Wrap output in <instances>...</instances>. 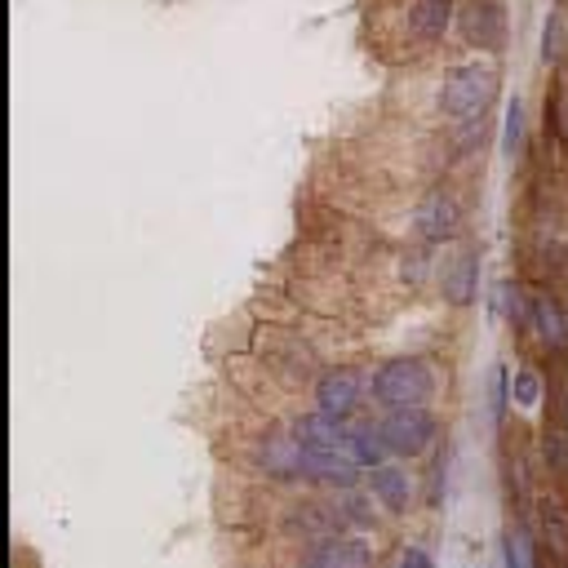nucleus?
Masks as SVG:
<instances>
[{
	"instance_id": "obj_5",
	"label": "nucleus",
	"mask_w": 568,
	"mask_h": 568,
	"mask_svg": "<svg viewBox=\"0 0 568 568\" xmlns=\"http://www.w3.org/2000/svg\"><path fill=\"white\" fill-rule=\"evenodd\" d=\"M470 235V200L453 182H422L399 209V244L448 248Z\"/></svg>"
},
{
	"instance_id": "obj_28",
	"label": "nucleus",
	"mask_w": 568,
	"mask_h": 568,
	"mask_svg": "<svg viewBox=\"0 0 568 568\" xmlns=\"http://www.w3.org/2000/svg\"><path fill=\"white\" fill-rule=\"evenodd\" d=\"M564 293H568V288H564Z\"/></svg>"
},
{
	"instance_id": "obj_20",
	"label": "nucleus",
	"mask_w": 568,
	"mask_h": 568,
	"mask_svg": "<svg viewBox=\"0 0 568 568\" xmlns=\"http://www.w3.org/2000/svg\"><path fill=\"white\" fill-rule=\"evenodd\" d=\"M453 479V439H444L426 462H422V510H439L448 497Z\"/></svg>"
},
{
	"instance_id": "obj_23",
	"label": "nucleus",
	"mask_w": 568,
	"mask_h": 568,
	"mask_svg": "<svg viewBox=\"0 0 568 568\" xmlns=\"http://www.w3.org/2000/svg\"><path fill=\"white\" fill-rule=\"evenodd\" d=\"M559 160H564V173H568V111H564V133H559Z\"/></svg>"
},
{
	"instance_id": "obj_10",
	"label": "nucleus",
	"mask_w": 568,
	"mask_h": 568,
	"mask_svg": "<svg viewBox=\"0 0 568 568\" xmlns=\"http://www.w3.org/2000/svg\"><path fill=\"white\" fill-rule=\"evenodd\" d=\"M453 44L466 58L506 62V49H510V4L506 0H462L457 4V27H453Z\"/></svg>"
},
{
	"instance_id": "obj_18",
	"label": "nucleus",
	"mask_w": 568,
	"mask_h": 568,
	"mask_svg": "<svg viewBox=\"0 0 568 568\" xmlns=\"http://www.w3.org/2000/svg\"><path fill=\"white\" fill-rule=\"evenodd\" d=\"M510 399H515L510 364L506 359H493L488 364V377H484V404H488V422H493V435L497 439L510 430Z\"/></svg>"
},
{
	"instance_id": "obj_11",
	"label": "nucleus",
	"mask_w": 568,
	"mask_h": 568,
	"mask_svg": "<svg viewBox=\"0 0 568 568\" xmlns=\"http://www.w3.org/2000/svg\"><path fill=\"white\" fill-rule=\"evenodd\" d=\"M479 275H484V248L475 235L448 244L439 253V271H435V302L448 311V315H462L475 306L479 297Z\"/></svg>"
},
{
	"instance_id": "obj_6",
	"label": "nucleus",
	"mask_w": 568,
	"mask_h": 568,
	"mask_svg": "<svg viewBox=\"0 0 568 568\" xmlns=\"http://www.w3.org/2000/svg\"><path fill=\"white\" fill-rule=\"evenodd\" d=\"M457 4L462 0H399V9L390 4L386 9V31H390V44L399 58L417 62L426 53H439L448 40H453V27H457Z\"/></svg>"
},
{
	"instance_id": "obj_16",
	"label": "nucleus",
	"mask_w": 568,
	"mask_h": 568,
	"mask_svg": "<svg viewBox=\"0 0 568 568\" xmlns=\"http://www.w3.org/2000/svg\"><path fill=\"white\" fill-rule=\"evenodd\" d=\"M532 448H537V466H541L546 484L568 493V430H559L555 422H541L532 435Z\"/></svg>"
},
{
	"instance_id": "obj_12",
	"label": "nucleus",
	"mask_w": 568,
	"mask_h": 568,
	"mask_svg": "<svg viewBox=\"0 0 568 568\" xmlns=\"http://www.w3.org/2000/svg\"><path fill=\"white\" fill-rule=\"evenodd\" d=\"M382 555H386V550L377 546V537L342 532V537L288 546L284 568H382Z\"/></svg>"
},
{
	"instance_id": "obj_15",
	"label": "nucleus",
	"mask_w": 568,
	"mask_h": 568,
	"mask_svg": "<svg viewBox=\"0 0 568 568\" xmlns=\"http://www.w3.org/2000/svg\"><path fill=\"white\" fill-rule=\"evenodd\" d=\"M528 302H532V280H524V275H497L493 280V315L510 333L515 346L524 342V328H528Z\"/></svg>"
},
{
	"instance_id": "obj_22",
	"label": "nucleus",
	"mask_w": 568,
	"mask_h": 568,
	"mask_svg": "<svg viewBox=\"0 0 568 568\" xmlns=\"http://www.w3.org/2000/svg\"><path fill=\"white\" fill-rule=\"evenodd\" d=\"M382 568H435V555L422 541H395L382 555Z\"/></svg>"
},
{
	"instance_id": "obj_2",
	"label": "nucleus",
	"mask_w": 568,
	"mask_h": 568,
	"mask_svg": "<svg viewBox=\"0 0 568 568\" xmlns=\"http://www.w3.org/2000/svg\"><path fill=\"white\" fill-rule=\"evenodd\" d=\"M453 368L435 351H395L368 364V404L386 408H444Z\"/></svg>"
},
{
	"instance_id": "obj_26",
	"label": "nucleus",
	"mask_w": 568,
	"mask_h": 568,
	"mask_svg": "<svg viewBox=\"0 0 568 568\" xmlns=\"http://www.w3.org/2000/svg\"><path fill=\"white\" fill-rule=\"evenodd\" d=\"M550 4H559V9H568V0H550Z\"/></svg>"
},
{
	"instance_id": "obj_1",
	"label": "nucleus",
	"mask_w": 568,
	"mask_h": 568,
	"mask_svg": "<svg viewBox=\"0 0 568 568\" xmlns=\"http://www.w3.org/2000/svg\"><path fill=\"white\" fill-rule=\"evenodd\" d=\"M501 80H506V62L493 58H444L435 67L430 93H426V115L439 124H470L497 111L501 102Z\"/></svg>"
},
{
	"instance_id": "obj_8",
	"label": "nucleus",
	"mask_w": 568,
	"mask_h": 568,
	"mask_svg": "<svg viewBox=\"0 0 568 568\" xmlns=\"http://www.w3.org/2000/svg\"><path fill=\"white\" fill-rule=\"evenodd\" d=\"M377 422H382L386 453L408 466H422L448 439L444 408H386V413H377Z\"/></svg>"
},
{
	"instance_id": "obj_9",
	"label": "nucleus",
	"mask_w": 568,
	"mask_h": 568,
	"mask_svg": "<svg viewBox=\"0 0 568 568\" xmlns=\"http://www.w3.org/2000/svg\"><path fill=\"white\" fill-rule=\"evenodd\" d=\"M524 355L564 364L568 359V293L559 284H537L532 280V302H528V328L519 342Z\"/></svg>"
},
{
	"instance_id": "obj_17",
	"label": "nucleus",
	"mask_w": 568,
	"mask_h": 568,
	"mask_svg": "<svg viewBox=\"0 0 568 568\" xmlns=\"http://www.w3.org/2000/svg\"><path fill=\"white\" fill-rule=\"evenodd\" d=\"M537 62L546 67V75L568 71V9L550 4L537 31Z\"/></svg>"
},
{
	"instance_id": "obj_14",
	"label": "nucleus",
	"mask_w": 568,
	"mask_h": 568,
	"mask_svg": "<svg viewBox=\"0 0 568 568\" xmlns=\"http://www.w3.org/2000/svg\"><path fill=\"white\" fill-rule=\"evenodd\" d=\"M342 453L359 466V470H373L382 462H390L386 453V439H382V422H377V408H364L355 413L346 426H342Z\"/></svg>"
},
{
	"instance_id": "obj_7",
	"label": "nucleus",
	"mask_w": 568,
	"mask_h": 568,
	"mask_svg": "<svg viewBox=\"0 0 568 568\" xmlns=\"http://www.w3.org/2000/svg\"><path fill=\"white\" fill-rule=\"evenodd\" d=\"M306 408L333 417V422H351L355 413L373 408L368 404V364L364 359H328L315 382L306 386Z\"/></svg>"
},
{
	"instance_id": "obj_4",
	"label": "nucleus",
	"mask_w": 568,
	"mask_h": 568,
	"mask_svg": "<svg viewBox=\"0 0 568 568\" xmlns=\"http://www.w3.org/2000/svg\"><path fill=\"white\" fill-rule=\"evenodd\" d=\"M248 355L293 395L306 399V386L315 382V373L328 364L324 346L315 333L288 324V320H262L253 333H248Z\"/></svg>"
},
{
	"instance_id": "obj_3",
	"label": "nucleus",
	"mask_w": 568,
	"mask_h": 568,
	"mask_svg": "<svg viewBox=\"0 0 568 568\" xmlns=\"http://www.w3.org/2000/svg\"><path fill=\"white\" fill-rule=\"evenodd\" d=\"M235 466L257 479V484H271L280 493H302L306 488V462H311V448L293 435V426L284 417H266L248 430H240L235 448H231Z\"/></svg>"
},
{
	"instance_id": "obj_13",
	"label": "nucleus",
	"mask_w": 568,
	"mask_h": 568,
	"mask_svg": "<svg viewBox=\"0 0 568 568\" xmlns=\"http://www.w3.org/2000/svg\"><path fill=\"white\" fill-rule=\"evenodd\" d=\"M364 488L377 501V510L386 515V524H404L413 510H422V470L408 462H382L373 470H364Z\"/></svg>"
},
{
	"instance_id": "obj_19",
	"label": "nucleus",
	"mask_w": 568,
	"mask_h": 568,
	"mask_svg": "<svg viewBox=\"0 0 568 568\" xmlns=\"http://www.w3.org/2000/svg\"><path fill=\"white\" fill-rule=\"evenodd\" d=\"M532 138H537V124H528V98L524 93H510L506 98V111H501V133H497L501 155L506 160H519Z\"/></svg>"
},
{
	"instance_id": "obj_24",
	"label": "nucleus",
	"mask_w": 568,
	"mask_h": 568,
	"mask_svg": "<svg viewBox=\"0 0 568 568\" xmlns=\"http://www.w3.org/2000/svg\"><path fill=\"white\" fill-rule=\"evenodd\" d=\"M564 288H568V248H564Z\"/></svg>"
},
{
	"instance_id": "obj_27",
	"label": "nucleus",
	"mask_w": 568,
	"mask_h": 568,
	"mask_svg": "<svg viewBox=\"0 0 568 568\" xmlns=\"http://www.w3.org/2000/svg\"><path fill=\"white\" fill-rule=\"evenodd\" d=\"M18 568H22V564H18Z\"/></svg>"
},
{
	"instance_id": "obj_25",
	"label": "nucleus",
	"mask_w": 568,
	"mask_h": 568,
	"mask_svg": "<svg viewBox=\"0 0 568 568\" xmlns=\"http://www.w3.org/2000/svg\"><path fill=\"white\" fill-rule=\"evenodd\" d=\"M559 368H564V377H559V382H564V386H568V359H564V364H559Z\"/></svg>"
},
{
	"instance_id": "obj_21",
	"label": "nucleus",
	"mask_w": 568,
	"mask_h": 568,
	"mask_svg": "<svg viewBox=\"0 0 568 568\" xmlns=\"http://www.w3.org/2000/svg\"><path fill=\"white\" fill-rule=\"evenodd\" d=\"M550 364L546 359H532V355H524L519 359V368H515V404L519 408H537V404H550Z\"/></svg>"
}]
</instances>
